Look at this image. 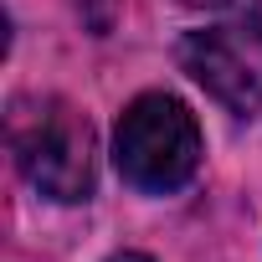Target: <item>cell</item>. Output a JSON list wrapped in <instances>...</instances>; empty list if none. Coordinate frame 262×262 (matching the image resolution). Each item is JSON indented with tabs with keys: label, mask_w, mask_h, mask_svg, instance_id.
Masks as SVG:
<instances>
[{
	"label": "cell",
	"mask_w": 262,
	"mask_h": 262,
	"mask_svg": "<svg viewBox=\"0 0 262 262\" xmlns=\"http://www.w3.org/2000/svg\"><path fill=\"white\" fill-rule=\"evenodd\" d=\"M11 155L16 170L47 201L77 206L93 195V128L62 98H16L11 103Z\"/></svg>",
	"instance_id": "obj_1"
},
{
	"label": "cell",
	"mask_w": 262,
	"mask_h": 262,
	"mask_svg": "<svg viewBox=\"0 0 262 262\" xmlns=\"http://www.w3.org/2000/svg\"><path fill=\"white\" fill-rule=\"evenodd\" d=\"M113 165L144 195H170V190L190 185V175L201 165L195 113L170 93L134 98L118 113V128H113Z\"/></svg>",
	"instance_id": "obj_2"
},
{
	"label": "cell",
	"mask_w": 262,
	"mask_h": 262,
	"mask_svg": "<svg viewBox=\"0 0 262 262\" xmlns=\"http://www.w3.org/2000/svg\"><path fill=\"white\" fill-rule=\"evenodd\" d=\"M180 67L236 118H252L262 108V57L252 52L242 26L190 31L180 41Z\"/></svg>",
	"instance_id": "obj_3"
},
{
	"label": "cell",
	"mask_w": 262,
	"mask_h": 262,
	"mask_svg": "<svg viewBox=\"0 0 262 262\" xmlns=\"http://www.w3.org/2000/svg\"><path fill=\"white\" fill-rule=\"evenodd\" d=\"M185 6H195V11H226V6H236V0H185Z\"/></svg>",
	"instance_id": "obj_4"
},
{
	"label": "cell",
	"mask_w": 262,
	"mask_h": 262,
	"mask_svg": "<svg viewBox=\"0 0 262 262\" xmlns=\"http://www.w3.org/2000/svg\"><path fill=\"white\" fill-rule=\"evenodd\" d=\"M108 262H155V257H144V252H118V257H108Z\"/></svg>",
	"instance_id": "obj_5"
}]
</instances>
